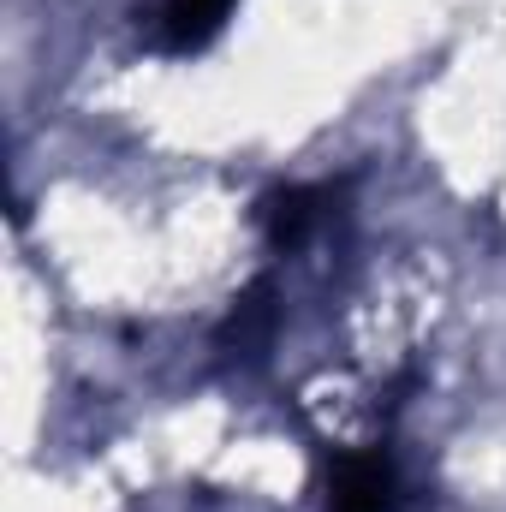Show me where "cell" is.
I'll use <instances>...</instances> for the list:
<instances>
[{"label":"cell","instance_id":"cell-2","mask_svg":"<svg viewBox=\"0 0 506 512\" xmlns=\"http://www.w3.org/2000/svg\"><path fill=\"white\" fill-rule=\"evenodd\" d=\"M227 12H233V0H161L149 12V36L167 54H191V48H203V42L221 36Z\"/></svg>","mask_w":506,"mask_h":512},{"label":"cell","instance_id":"cell-3","mask_svg":"<svg viewBox=\"0 0 506 512\" xmlns=\"http://www.w3.org/2000/svg\"><path fill=\"white\" fill-rule=\"evenodd\" d=\"M322 221H328V191H316V185H292L262 203V227H268L274 251H298Z\"/></svg>","mask_w":506,"mask_h":512},{"label":"cell","instance_id":"cell-4","mask_svg":"<svg viewBox=\"0 0 506 512\" xmlns=\"http://www.w3.org/2000/svg\"><path fill=\"white\" fill-rule=\"evenodd\" d=\"M268 328H274V286H268V280H256L251 292L233 304V316H227L221 340H227V346H239V352H256V346L268 340Z\"/></svg>","mask_w":506,"mask_h":512},{"label":"cell","instance_id":"cell-1","mask_svg":"<svg viewBox=\"0 0 506 512\" xmlns=\"http://www.w3.org/2000/svg\"><path fill=\"white\" fill-rule=\"evenodd\" d=\"M399 507H405V483H399L393 459H381V453L340 459V471L328 483V512H399Z\"/></svg>","mask_w":506,"mask_h":512}]
</instances>
